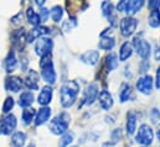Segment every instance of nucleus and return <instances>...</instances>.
Returning a JSON list of instances; mask_svg holds the SVG:
<instances>
[{"instance_id": "obj_24", "label": "nucleus", "mask_w": 160, "mask_h": 147, "mask_svg": "<svg viewBox=\"0 0 160 147\" xmlns=\"http://www.w3.org/2000/svg\"><path fill=\"white\" fill-rule=\"evenodd\" d=\"M26 17H28V21H29V24H31L32 26H40L41 24V19L40 16H39V14L32 9V7H29L28 10H26Z\"/></svg>"}, {"instance_id": "obj_2", "label": "nucleus", "mask_w": 160, "mask_h": 147, "mask_svg": "<svg viewBox=\"0 0 160 147\" xmlns=\"http://www.w3.org/2000/svg\"><path fill=\"white\" fill-rule=\"evenodd\" d=\"M40 68H41V77L47 84H53L56 82V72L53 68V63L51 61V55L41 57L40 61Z\"/></svg>"}, {"instance_id": "obj_26", "label": "nucleus", "mask_w": 160, "mask_h": 147, "mask_svg": "<svg viewBox=\"0 0 160 147\" xmlns=\"http://www.w3.org/2000/svg\"><path fill=\"white\" fill-rule=\"evenodd\" d=\"M132 53H133V51H132V46H130V43H129V42H124L119 50V59L122 61V62L127 61V59L132 56Z\"/></svg>"}, {"instance_id": "obj_39", "label": "nucleus", "mask_w": 160, "mask_h": 147, "mask_svg": "<svg viewBox=\"0 0 160 147\" xmlns=\"http://www.w3.org/2000/svg\"><path fill=\"white\" fill-rule=\"evenodd\" d=\"M120 137H122V131H120V129H116V130L112 132V140H113L114 142H117Z\"/></svg>"}, {"instance_id": "obj_9", "label": "nucleus", "mask_w": 160, "mask_h": 147, "mask_svg": "<svg viewBox=\"0 0 160 147\" xmlns=\"http://www.w3.org/2000/svg\"><path fill=\"white\" fill-rule=\"evenodd\" d=\"M16 125H18L16 117L12 114H10V115L5 116L4 120L1 121V124H0V132L2 135H10L15 130Z\"/></svg>"}, {"instance_id": "obj_20", "label": "nucleus", "mask_w": 160, "mask_h": 147, "mask_svg": "<svg viewBox=\"0 0 160 147\" xmlns=\"http://www.w3.org/2000/svg\"><path fill=\"white\" fill-rule=\"evenodd\" d=\"M25 36H26V32H25V29H20V30H16L11 34V38H12V43L15 47H18L19 50L22 48V43L25 41Z\"/></svg>"}, {"instance_id": "obj_3", "label": "nucleus", "mask_w": 160, "mask_h": 147, "mask_svg": "<svg viewBox=\"0 0 160 147\" xmlns=\"http://www.w3.org/2000/svg\"><path fill=\"white\" fill-rule=\"evenodd\" d=\"M68 125H70V115L67 112H61L53 120H51L50 131L53 135H63L65 132H67Z\"/></svg>"}, {"instance_id": "obj_5", "label": "nucleus", "mask_w": 160, "mask_h": 147, "mask_svg": "<svg viewBox=\"0 0 160 147\" xmlns=\"http://www.w3.org/2000/svg\"><path fill=\"white\" fill-rule=\"evenodd\" d=\"M133 46L137 51V53L145 61L149 56H150V43L148 41H145L142 36H135L133 40Z\"/></svg>"}, {"instance_id": "obj_32", "label": "nucleus", "mask_w": 160, "mask_h": 147, "mask_svg": "<svg viewBox=\"0 0 160 147\" xmlns=\"http://www.w3.org/2000/svg\"><path fill=\"white\" fill-rule=\"evenodd\" d=\"M106 59H107L106 63H107V69L108 71H113V69L117 68V66H118V57H117L116 53H109Z\"/></svg>"}, {"instance_id": "obj_44", "label": "nucleus", "mask_w": 160, "mask_h": 147, "mask_svg": "<svg viewBox=\"0 0 160 147\" xmlns=\"http://www.w3.org/2000/svg\"><path fill=\"white\" fill-rule=\"evenodd\" d=\"M157 136H158V139H159V141H160V130H158V132H157Z\"/></svg>"}, {"instance_id": "obj_42", "label": "nucleus", "mask_w": 160, "mask_h": 147, "mask_svg": "<svg viewBox=\"0 0 160 147\" xmlns=\"http://www.w3.org/2000/svg\"><path fill=\"white\" fill-rule=\"evenodd\" d=\"M154 58H155V61H160V47H159V46H157V47H155Z\"/></svg>"}, {"instance_id": "obj_45", "label": "nucleus", "mask_w": 160, "mask_h": 147, "mask_svg": "<svg viewBox=\"0 0 160 147\" xmlns=\"http://www.w3.org/2000/svg\"><path fill=\"white\" fill-rule=\"evenodd\" d=\"M28 147H35L34 145H30V146H28Z\"/></svg>"}, {"instance_id": "obj_38", "label": "nucleus", "mask_w": 160, "mask_h": 147, "mask_svg": "<svg viewBox=\"0 0 160 147\" xmlns=\"http://www.w3.org/2000/svg\"><path fill=\"white\" fill-rule=\"evenodd\" d=\"M148 6H149V9H152V10H159L160 0H152V1H149Z\"/></svg>"}, {"instance_id": "obj_17", "label": "nucleus", "mask_w": 160, "mask_h": 147, "mask_svg": "<svg viewBox=\"0 0 160 147\" xmlns=\"http://www.w3.org/2000/svg\"><path fill=\"white\" fill-rule=\"evenodd\" d=\"M98 102L104 110H109L113 107V98L107 90H102L98 95Z\"/></svg>"}, {"instance_id": "obj_7", "label": "nucleus", "mask_w": 160, "mask_h": 147, "mask_svg": "<svg viewBox=\"0 0 160 147\" xmlns=\"http://www.w3.org/2000/svg\"><path fill=\"white\" fill-rule=\"evenodd\" d=\"M53 47V41L50 37H40L35 45V51L40 57L51 55V50Z\"/></svg>"}, {"instance_id": "obj_8", "label": "nucleus", "mask_w": 160, "mask_h": 147, "mask_svg": "<svg viewBox=\"0 0 160 147\" xmlns=\"http://www.w3.org/2000/svg\"><path fill=\"white\" fill-rule=\"evenodd\" d=\"M153 82H154V80H153V77L149 75V74H145V75L140 77V78L137 80V89H138L140 93L148 95V94L152 93Z\"/></svg>"}, {"instance_id": "obj_33", "label": "nucleus", "mask_w": 160, "mask_h": 147, "mask_svg": "<svg viewBox=\"0 0 160 147\" xmlns=\"http://www.w3.org/2000/svg\"><path fill=\"white\" fill-rule=\"evenodd\" d=\"M73 132H65L62 135V137L60 139V142H58V147H67L72 141H73Z\"/></svg>"}, {"instance_id": "obj_31", "label": "nucleus", "mask_w": 160, "mask_h": 147, "mask_svg": "<svg viewBox=\"0 0 160 147\" xmlns=\"http://www.w3.org/2000/svg\"><path fill=\"white\" fill-rule=\"evenodd\" d=\"M35 115H36L35 109H32V108H26V109H24V110H22V121H24V124H25V125H29L30 122H32Z\"/></svg>"}, {"instance_id": "obj_29", "label": "nucleus", "mask_w": 160, "mask_h": 147, "mask_svg": "<svg viewBox=\"0 0 160 147\" xmlns=\"http://www.w3.org/2000/svg\"><path fill=\"white\" fill-rule=\"evenodd\" d=\"M62 15H63V9L60 5H55L50 10V16H51L52 21H55V22H60V20L62 19Z\"/></svg>"}, {"instance_id": "obj_22", "label": "nucleus", "mask_w": 160, "mask_h": 147, "mask_svg": "<svg viewBox=\"0 0 160 147\" xmlns=\"http://www.w3.org/2000/svg\"><path fill=\"white\" fill-rule=\"evenodd\" d=\"M137 130V114L134 111H129L127 115V132L133 135Z\"/></svg>"}, {"instance_id": "obj_41", "label": "nucleus", "mask_w": 160, "mask_h": 147, "mask_svg": "<svg viewBox=\"0 0 160 147\" xmlns=\"http://www.w3.org/2000/svg\"><path fill=\"white\" fill-rule=\"evenodd\" d=\"M155 87L157 89H160V66L157 69V80H155Z\"/></svg>"}, {"instance_id": "obj_27", "label": "nucleus", "mask_w": 160, "mask_h": 147, "mask_svg": "<svg viewBox=\"0 0 160 147\" xmlns=\"http://www.w3.org/2000/svg\"><path fill=\"white\" fill-rule=\"evenodd\" d=\"M132 97V87L127 83H123L122 84V88H120V92H119V99L122 103H125L130 99Z\"/></svg>"}, {"instance_id": "obj_11", "label": "nucleus", "mask_w": 160, "mask_h": 147, "mask_svg": "<svg viewBox=\"0 0 160 147\" xmlns=\"http://www.w3.org/2000/svg\"><path fill=\"white\" fill-rule=\"evenodd\" d=\"M24 83H22V79L20 77H16V75H10L5 79V89L9 90V92H19L21 90Z\"/></svg>"}, {"instance_id": "obj_13", "label": "nucleus", "mask_w": 160, "mask_h": 147, "mask_svg": "<svg viewBox=\"0 0 160 147\" xmlns=\"http://www.w3.org/2000/svg\"><path fill=\"white\" fill-rule=\"evenodd\" d=\"M39 79H40L39 73L34 69H30V72L28 73L26 78H25V85L30 90H38L39 89Z\"/></svg>"}, {"instance_id": "obj_19", "label": "nucleus", "mask_w": 160, "mask_h": 147, "mask_svg": "<svg viewBox=\"0 0 160 147\" xmlns=\"http://www.w3.org/2000/svg\"><path fill=\"white\" fill-rule=\"evenodd\" d=\"M102 11H103V15H104L106 17H108L109 21L112 22V25L114 26L117 19H116L114 12H113V11H114V6H113V4L109 2V1H104V2L102 4Z\"/></svg>"}, {"instance_id": "obj_21", "label": "nucleus", "mask_w": 160, "mask_h": 147, "mask_svg": "<svg viewBox=\"0 0 160 147\" xmlns=\"http://www.w3.org/2000/svg\"><path fill=\"white\" fill-rule=\"evenodd\" d=\"M144 6V1L143 0H133V1H127V9L125 12L130 16L137 14L142 7Z\"/></svg>"}, {"instance_id": "obj_14", "label": "nucleus", "mask_w": 160, "mask_h": 147, "mask_svg": "<svg viewBox=\"0 0 160 147\" xmlns=\"http://www.w3.org/2000/svg\"><path fill=\"white\" fill-rule=\"evenodd\" d=\"M51 99H52V88L50 85H46L41 89L40 94L38 97V102L40 105L46 107L47 104L51 103Z\"/></svg>"}, {"instance_id": "obj_34", "label": "nucleus", "mask_w": 160, "mask_h": 147, "mask_svg": "<svg viewBox=\"0 0 160 147\" xmlns=\"http://www.w3.org/2000/svg\"><path fill=\"white\" fill-rule=\"evenodd\" d=\"M76 25H77V21H76L75 17H73V19H68L67 21L63 22V25H62V30H63L65 32H68V31H71Z\"/></svg>"}, {"instance_id": "obj_37", "label": "nucleus", "mask_w": 160, "mask_h": 147, "mask_svg": "<svg viewBox=\"0 0 160 147\" xmlns=\"http://www.w3.org/2000/svg\"><path fill=\"white\" fill-rule=\"evenodd\" d=\"M48 15H50V10H47V9H45V7H41L40 14H39V16H40V19H41V22H42V21H46L47 17H48Z\"/></svg>"}, {"instance_id": "obj_12", "label": "nucleus", "mask_w": 160, "mask_h": 147, "mask_svg": "<svg viewBox=\"0 0 160 147\" xmlns=\"http://www.w3.org/2000/svg\"><path fill=\"white\" fill-rule=\"evenodd\" d=\"M50 32V29L46 27V26H36L34 27L29 34H28V37H26V42L31 43L34 42L35 40H39L40 37H43L46 34Z\"/></svg>"}, {"instance_id": "obj_40", "label": "nucleus", "mask_w": 160, "mask_h": 147, "mask_svg": "<svg viewBox=\"0 0 160 147\" xmlns=\"http://www.w3.org/2000/svg\"><path fill=\"white\" fill-rule=\"evenodd\" d=\"M125 9H127V0L119 1L118 5H117V10H118L119 12H125Z\"/></svg>"}, {"instance_id": "obj_30", "label": "nucleus", "mask_w": 160, "mask_h": 147, "mask_svg": "<svg viewBox=\"0 0 160 147\" xmlns=\"http://www.w3.org/2000/svg\"><path fill=\"white\" fill-rule=\"evenodd\" d=\"M148 24L152 27H158L160 25V11L159 10H152L148 17Z\"/></svg>"}, {"instance_id": "obj_25", "label": "nucleus", "mask_w": 160, "mask_h": 147, "mask_svg": "<svg viewBox=\"0 0 160 147\" xmlns=\"http://www.w3.org/2000/svg\"><path fill=\"white\" fill-rule=\"evenodd\" d=\"M11 142L15 147H24L26 142V135L22 131H16L11 137Z\"/></svg>"}, {"instance_id": "obj_36", "label": "nucleus", "mask_w": 160, "mask_h": 147, "mask_svg": "<svg viewBox=\"0 0 160 147\" xmlns=\"http://www.w3.org/2000/svg\"><path fill=\"white\" fill-rule=\"evenodd\" d=\"M149 116H150V120H152V122L153 124H157L158 121L160 120V111L157 109V108H153L152 110H150V114H149Z\"/></svg>"}, {"instance_id": "obj_28", "label": "nucleus", "mask_w": 160, "mask_h": 147, "mask_svg": "<svg viewBox=\"0 0 160 147\" xmlns=\"http://www.w3.org/2000/svg\"><path fill=\"white\" fill-rule=\"evenodd\" d=\"M116 45V41L113 37H102L101 41L98 42V47L101 50H104V51H109L114 47Z\"/></svg>"}, {"instance_id": "obj_4", "label": "nucleus", "mask_w": 160, "mask_h": 147, "mask_svg": "<svg viewBox=\"0 0 160 147\" xmlns=\"http://www.w3.org/2000/svg\"><path fill=\"white\" fill-rule=\"evenodd\" d=\"M153 139H154V132H153L152 127L147 124H143L139 127V131L137 134V137H135L137 142L142 144L144 146H149L153 142Z\"/></svg>"}, {"instance_id": "obj_23", "label": "nucleus", "mask_w": 160, "mask_h": 147, "mask_svg": "<svg viewBox=\"0 0 160 147\" xmlns=\"http://www.w3.org/2000/svg\"><path fill=\"white\" fill-rule=\"evenodd\" d=\"M34 103V94L30 92H24L20 94L19 97V105L24 109L31 107V104Z\"/></svg>"}, {"instance_id": "obj_35", "label": "nucleus", "mask_w": 160, "mask_h": 147, "mask_svg": "<svg viewBox=\"0 0 160 147\" xmlns=\"http://www.w3.org/2000/svg\"><path fill=\"white\" fill-rule=\"evenodd\" d=\"M14 108V99L11 98V97H9V98H6L5 99V102H4V105H2V112H9V111L11 110Z\"/></svg>"}, {"instance_id": "obj_6", "label": "nucleus", "mask_w": 160, "mask_h": 147, "mask_svg": "<svg viewBox=\"0 0 160 147\" xmlns=\"http://www.w3.org/2000/svg\"><path fill=\"white\" fill-rule=\"evenodd\" d=\"M120 32L124 37L132 36L138 26V20L132 17V16H125L120 20Z\"/></svg>"}, {"instance_id": "obj_15", "label": "nucleus", "mask_w": 160, "mask_h": 147, "mask_svg": "<svg viewBox=\"0 0 160 147\" xmlns=\"http://www.w3.org/2000/svg\"><path fill=\"white\" fill-rule=\"evenodd\" d=\"M81 59H82V62H84L89 66H96L99 61V52L94 51V50L87 51L81 56Z\"/></svg>"}, {"instance_id": "obj_43", "label": "nucleus", "mask_w": 160, "mask_h": 147, "mask_svg": "<svg viewBox=\"0 0 160 147\" xmlns=\"http://www.w3.org/2000/svg\"><path fill=\"white\" fill-rule=\"evenodd\" d=\"M36 4H38L39 6H43V4H45V0H38V1H36Z\"/></svg>"}, {"instance_id": "obj_1", "label": "nucleus", "mask_w": 160, "mask_h": 147, "mask_svg": "<svg viewBox=\"0 0 160 147\" xmlns=\"http://www.w3.org/2000/svg\"><path fill=\"white\" fill-rule=\"evenodd\" d=\"M78 90H80V85L77 82L71 80L67 82L62 85L61 90H60V100H61V105L63 108H71L78 95Z\"/></svg>"}, {"instance_id": "obj_10", "label": "nucleus", "mask_w": 160, "mask_h": 147, "mask_svg": "<svg viewBox=\"0 0 160 147\" xmlns=\"http://www.w3.org/2000/svg\"><path fill=\"white\" fill-rule=\"evenodd\" d=\"M97 97H98V85L96 83H91L89 85H87L83 93V103L87 105H92L97 99Z\"/></svg>"}, {"instance_id": "obj_18", "label": "nucleus", "mask_w": 160, "mask_h": 147, "mask_svg": "<svg viewBox=\"0 0 160 147\" xmlns=\"http://www.w3.org/2000/svg\"><path fill=\"white\" fill-rule=\"evenodd\" d=\"M50 116H51V109H50L48 107H43V108H41L40 110L38 111V114H36L35 125H36V126L43 125L45 122H47V120L50 119Z\"/></svg>"}, {"instance_id": "obj_16", "label": "nucleus", "mask_w": 160, "mask_h": 147, "mask_svg": "<svg viewBox=\"0 0 160 147\" xmlns=\"http://www.w3.org/2000/svg\"><path fill=\"white\" fill-rule=\"evenodd\" d=\"M18 64H19V61H18L14 51H10L8 53V56H6V58H5V62H4V66H5L6 72L8 73H12L16 69Z\"/></svg>"}]
</instances>
